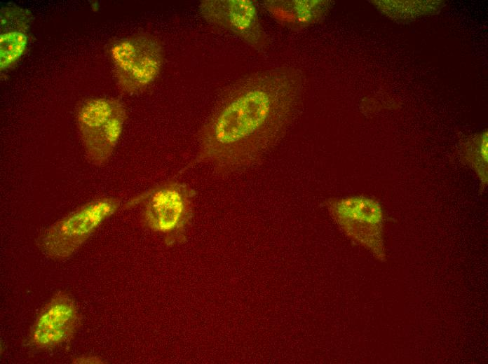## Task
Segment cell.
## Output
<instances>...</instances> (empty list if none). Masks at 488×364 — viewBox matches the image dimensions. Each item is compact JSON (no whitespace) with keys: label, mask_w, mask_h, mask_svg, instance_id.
Listing matches in <instances>:
<instances>
[{"label":"cell","mask_w":488,"mask_h":364,"mask_svg":"<svg viewBox=\"0 0 488 364\" xmlns=\"http://www.w3.org/2000/svg\"><path fill=\"white\" fill-rule=\"evenodd\" d=\"M301 88V74L292 68L266 71L247 80L203 127L197 162L223 174L255 162L285 131Z\"/></svg>","instance_id":"obj_1"},{"label":"cell","mask_w":488,"mask_h":364,"mask_svg":"<svg viewBox=\"0 0 488 364\" xmlns=\"http://www.w3.org/2000/svg\"><path fill=\"white\" fill-rule=\"evenodd\" d=\"M120 205V200L111 196L88 202L48 227L38 237L37 246L51 259H67L117 211Z\"/></svg>","instance_id":"obj_2"},{"label":"cell","mask_w":488,"mask_h":364,"mask_svg":"<svg viewBox=\"0 0 488 364\" xmlns=\"http://www.w3.org/2000/svg\"><path fill=\"white\" fill-rule=\"evenodd\" d=\"M118 85L126 94L144 90L158 76L163 63L159 40L149 34H137L117 40L110 49Z\"/></svg>","instance_id":"obj_3"},{"label":"cell","mask_w":488,"mask_h":364,"mask_svg":"<svg viewBox=\"0 0 488 364\" xmlns=\"http://www.w3.org/2000/svg\"><path fill=\"white\" fill-rule=\"evenodd\" d=\"M126 109L112 98H94L79 108L76 120L86 153L91 163L105 164L121 138Z\"/></svg>","instance_id":"obj_4"},{"label":"cell","mask_w":488,"mask_h":364,"mask_svg":"<svg viewBox=\"0 0 488 364\" xmlns=\"http://www.w3.org/2000/svg\"><path fill=\"white\" fill-rule=\"evenodd\" d=\"M194 192L184 183L170 181L135 199L143 204L142 221L154 232L165 235L167 244L183 237L192 214Z\"/></svg>","instance_id":"obj_5"},{"label":"cell","mask_w":488,"mask_h":364,"mask_svg":"<svg viewBox=\"0 0 488 364\" xmlns=\"http://www.w3.org/2000/svg\"><path fill=\"white\" fill-rule=\"evenodd\" d=\"M327 206L348 237L370 251L377 258L385 259L383 213L376 200L362 196L348 197L330 200Z\"/></svg>","instance_id":"obj_6"},{"label":"cell","mask_w":488,"mask_h":364,"mask_svg":"<svg viewBox=\"0 0 488 364\" xmlns=\"http://www.w3.org/2000/svg\"><path fill=\"white\" fill-rule=\"evenodd\" d=\"M201 16L209 23L233 33L252 47L260 50L267 45L254 3L249 0H203Z\"/></svg>","instance_id":"obj_7"},{"label":"cell","mask_w":488,"mask_h":364,"mask_svg":"<svg viewBox=\"0 0 488 364\" xmlns=\"http://www.w3.org/2000/svg\"><path fill=\"white\" fill-rule=\"evenodd\" d=\"M79 314L73 299L59 292L45 305L34 323L30 342L37 348L55 347L75 333Z\"/></svg>","instance_id":"obj_8"},{"label":"cell","mask_w":488,"mask_h":364,"mask_svg":"<svg viewBox=\"0 0 488 364\" xmlns=\"http://www.w3.org/2000/svg\"><path fill=\"white\" fill-rule=\"evenodd\" d=\"M263 4L276 22L292 29L316 24L328 8V1L322 0H269Z\"/></svg>","instance_id":"obj_9"},{"label":"cell","mask_w":488,"mask_h":364,"mask_svg":"<svg viewBox=\"0 0 488 364\" xmlns=\"http://www.w3.org/2000/svg\"><path fill=\"white\" fill-rule=\"evenodd\" d=\"M27 44L25 32L8 31L0 34V68L4 70L15 64L23 54Z\"/></svg>","instance_id":"obj_10"},{"label":"cell","mask_w":488,"mask_h":364,"mask_svg":"<svg viewBox=\"0 0 488 364\" xmlns=\"http://www.w3.org/2000/svg\"><path fill=\"white\" fill-rule=\"evenodd\" d=\"M466 160L475 170L484 188L487 183V132L477 136L466 153Z\"/></svg>","instance_id":"obj_11"},{"label":"cell","mask_w":488,"mask_h":364,"mask_svg":"<svg viewBox=\"0 0 488 364\" xmlns=\"http://www.w3.org/2000/svg\"><path fill=\"white\" fill-rule=\"evenodd\" d=\"M1 33L8 31L26 32L31 21V13L17 6H6L1 9Z\"/></svg>","instance_id":"obj_12"},{"label":"cell","mask_w":488,"mask_h":364,"mask_svg":"<svg viewBox=\"0 0 488 364\" xmlns=\"http://www.w3.org/2000/svg\"><path fill=\"white\" fill-rule=\"evenodd\" d=\"M100 360L99 358L93 356H83L82 358L79 357L74 360V363H99Z\"/></svg>","instance_id":"obj_13"}]
</instances>
